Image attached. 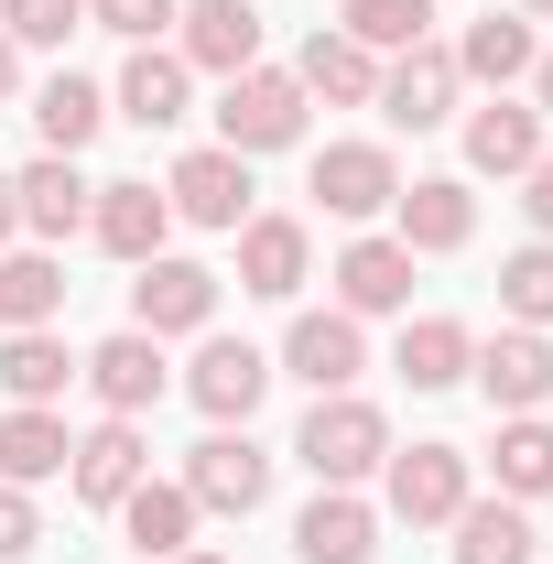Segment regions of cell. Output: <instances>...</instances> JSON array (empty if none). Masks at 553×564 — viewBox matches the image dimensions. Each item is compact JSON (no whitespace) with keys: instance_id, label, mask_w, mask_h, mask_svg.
Here are the masks:
<instances>
[{"instance_id":"cell-1","label":"cell","mask_w":553,"mask_h":564,"mask_svg":"<svg viewBox=\"0 0 553 564\" xmlns=\"http://www.w3.org/2000/svg\"><path fill=\"white\" fill-rule=\"evenodd\" d=\"M293 456L315 467V489H358V478H380V456H391V413L380 402H358V391H326L304 434H293Z\"/></svg>"},{"instance_id":"cell-2","label":"cell","mask_w":553,"mask_h":564,"mask_svg":"<svg viewBox=\"0 0 553 564\" xmlns=\"http://www.w3.org/2000/svg\"><path fill=\"white\" fill-rule=\"evenodd\" d=\"M304 87H293V66H239L228 87H217V141L239 152V163H261V152H282V141H304Z\"/></svg>"},{"instance_id":"cell-3","label":"cell","mask_w":553,"mask_h":564,"mask_svg":"<svg viewBox=\"0 0 553 564\" xmlns=\"http://www.w3.org/2000/svg\"><path fill=\"white\" fill-rule=\"evenodd\" d=\"M380 499H391V521H413V532L456 521V510H467V445H445V434L391 445V456H380Z\"/></svg>"},{"instance_id":"cell-4","label":"cell","mask_w":553,"mask_h":564,"mask_svg":"<svg viewBox=\"0 0 553 564\" xmlns=\"http://www.w3.org/2000/svg\"><path fill=\"white\" fill-rule=\"evenodd\" d=\"M185 499H196V510H217V521H250V510L272 499V456L250 445V423H217L207 445L185 456Z\"/></svg>"},{"instance_id":"cell-5","label":"cell","mask_w":553,"mask_h":564,"mask_svg":"<svg viewBox=\"0 0 553 564\" xmlns=\"http://www.w3.org/2000/svg\"><path fill=\"white\" fill-rule=\"evenodd\" d=\"M304 196L358 228V217H380L391 196H402V163H391V141H326L315 174H304Z\"/></svg>"},{"instance_id":"cell-6","label":"cell","mask_w":553,"mask_h":564,"mask_svg":"<svg viewBox=\"0 0 553 564\" xmlns=\"http://www.w3.org/2000/svg\"><path fill=\"white\" fill-rule=\"evenodd\" d=\"M131 326L141 337H207L217 326V272L207 261H141V282H131Z\"/></svg>"},{"instance_id":"cell-7","label":"cell","mask_w":553,"mask_h":564,"mask_svg":"<svg viewBox=\"0 0 553 564\" xmlns=\"http://www.w3.org/2000/svg\"><path fill=\"white\" fill-rule=\"evenodd\" d=\"M456 87H467L456 55H445V44H413V55L380 66V98H369V109H380L391 131H445V120H456Z\"/></svg>"},{"instance_id":"cell-8","label":"cell","mask_w":553,"mask_h":564,"mask_svg":"<svg viewBox=\"0 0 553 564\" xmlns=\"http://www.w3.org/2000/svg\"><path fill=\"white\" fill-rule=\"evenodd\" d=\"M163 207L185 217V228H250V163L228 152V141H207V152H185L174 163V185H163Z\"/></svg>"},{"instance_id":"cell-9","label":"cell","mask_w":553,"mask_h":564,"mask_svg":"<svg viewBox=\"0 0 553 564\" xmlns=\"http://www.w3.org/2000/svg\"><path fill=\"white\" fill-rule=\"evenodd\" d=\"M467 380L488 391V413H543L553 402V337L543 326H499V337L467 358Z\"/></svg>"},{"instance_id":"cell-10","label":"cell","mask_w":553,"mask_h":564,"mask_svg":"<svg viewBox=\"0 0 553 564\" xmlns=\"http://www.w3.org/2000/svg\"><path fill=\"white\" fill-rule=\"evenodd\" d=\"M76 380L98 391V413L141 423L152 402H163V380H174V369H163V337H141V326H120L109 348H87V358H76Z\"/></svg>"},{"instance_id":"cell-11","label":"cell","mask_w":553,"mask_h":564,"mask_svg":"<svg viewBox=\"0 0 553 564\" xmlns=\"http://www.w3.org/2000/svg\"><path fill=\"white\" fill-rule=\"evenodd\" d=\"M272 380H282V369L250 348V337H207L196 369H185V391H196V413H207V423H250L261 402H272Z\"/></svg>"},{"instance_id":"cell-12","label":"cell","mask_w":553,"mask_h":564,"mask_svg":"<svg viewBox=\"0 0 553 564\" xmlns=\"http://www.w3.org/2000/svg\"><path fill=\"white\" fill-rule=\"evenodd\" d=\"M282 369L326 402V391H358V369H369V337H358V315H293V337H282Z\"/></svg>"},{"instance_id":"cell-13","label":"cell","mask_w":553,"mask_h":564,"mask_svg":"<svg viewBox=\"0 0 553 564\" xmlns=\"http://www.w3.org/2000/svg\"><path fill=\"white\" fill-rule=\"evenodd\" d=\"M174 33H185L174 55H185L196 76H239V66H261V11H250V0H185V11H174Z\"/></svg>"},{"instance_id":"cell-14","label":"cell","mask_w":553,"mask_h":564,"mask_svg":"<svg viewBox=\"0 0 553 564\" xmlns=\"http://www.w3.org/2000/svg\"><path fill=\"white\" fill-rule=\"evenodd\" d=\"M66 478H76V499L87 510H120V499L152 478V445H141V423H98V434H76V456H66Z\"/></svg>"},{"instance_id":"cell-15","label":"cell","mask_w":553,"mask_h":564,"mask_svg":"<svg viewBox=\"0 0 553 564\" xmlns=\"http://www.w3.org/2000/svg\"><path fill=\"white\" fill-rule=\"evenodd\" d=\"M185 98H196V66L163 55V44H131V66H120V87H109V120H131V131H174Z\"/></svg>"},{"instance_id":"cell-16","label":"cell","mask_w":553,"mask_h":564,"mask_svg":"<svg viewBox=\"0 0 553 564\" xmlns=\"http://www.w3.org/2000/svg\"><path fill=\"white\" fill-rule=\"evenodd\" d=\"M391 217H402L391 239H402L413 261H434V250H467V239H478V196H467L456 174H423V185H402V196H391Z\"/></svg>"},{"instance_id":"cell-17","label":"cell","mask_w":553,"mask_h":564,"mask_svg":"<svg viewBox=\"0 0 553 564\" xmlns=\"http://www.w3.org/2000/svg\"><path fill=\"white\" fill-rule=\"evenodd\" d=\"M87 239H98V250H109V261H163V239H174V207H163V196H152V185H98V196H87Z\"/></svg>"},{"instance_id":"cell-18","label":"cell","mask_w":553,"mask_h":564,"mask_svg":"<svg viewBox=\"0 0 553 564\" xmlns=\"http://www.w3.org/2000/svg\"><path fill=\"white\" fill-rule=\"evenodd\" d=\"M380 554V510L358 489H315L304 521H293V564H369Z\"/></svg>"},{"instance_id":"cell-19","label":"cell","mask_w":553,"mask_h":564,"mask_svg":"<svg viewBox=\"0 0 553 564\" xmlns=\"http://www.w3.org/2000/svg\"><path fill=\"white\" fill-rule=\"evenodd\" d=\"M315 272V239H304V217H250L239 228V293H261V304H293Z\"/></svg>"},{"instance_id":"cell-20","label":"cell","mask_w":553,"mask_h":564,"mask_svg":"<svg viewBox=\"0 0 553 564\" xmlns=\"http://www.w3.org/2000/svg\"><path fill=\"white\" fill-rule=\"evenodd\" d=\"M445 55H456V76H467V87L510 98V87L532 76V55H543V44H532V11H488V22H467V44H445Z\"/></svg>"},{"instance_id":"cell-21","label":"cell","mask_w":553,"mask_h":564,"mask_svg":"<svg viewBox=\"0 0 553 564\" xmlns=\"http://www.w3.org/2000/svg\"><path fill=\"white\" fill-rule=\"evenodd\" d=\"M413 304V250L402 239H347L337 250V315H402Z\"/></svg>"},{"instance_id":"cell-22","label":"cell","mask_w":553,"mask_h":564,"mask_svg":"<svg viewBox=\"0 0 553 564\" xmlns=\"http://www.w3.org/2000/svg\"><path fill=\"white\" fill-rule=\"evenodd\" d=\"M11 196H22V228H33V239H76L98 185L76 174V152H33V163L11 174Z\"/></svg>"},{"instance_id":"cell-23","label":"cell","mask_w":553,"mask_h":564,"mask_svg":"<svg viewBox=\"0 0 553 564\" xmlns=\"http://www.w3.org/2000/svg\"><path fill=\"white\" fill-rule=\"evenodd\" d=\"M196 499H185V478H141L131 499H120V532H131V554L141 564H174V554H196Z\"/></svg>"},{"instance_id":"cell-24","label":"cell","mask_w":553,"mask_h":564,"mask_svg":"<svg viewBox=\"0 0 553 564\" xmlns=\"http://www.w3.org/2000/svg\"><path fill=\"white\" fill-rule=\"evenodd\" d=\"M532 163H543V109H521V98H488L478 120H467V174L521 185Z\"/></svg>"},{"instance_id":"cell-25","label":"cell","mask_w":553,"mask_h":564,"mask_svg":"<svg viewBox=\"0 0 553 564\" xmlns=\"http://www.w3.org/2000/svg\"><path fill=\"white\" fill-rule=\"evenodd\" d=\"M293 87H304V98H337V109H369V98H380V55L315 22V33H304V55H293Z\"/></svg>"},{"instance_id":"cell-26","label":"cell","mask_w":553,"mask_h":564,"mask_svg":"<svg viewBox=\"0 0 553 564\" xmlns=\"http://www.w3.org/2000/svg\"><path fill=\"white\" fill-rule=\"evenodd\" d=\"M66 456H76V434L44 413V402H11V413H0V478H11V489L66 478Z\"/></svg>"},{"instance_id":"cell-27","label":"cell","mask_w":553,"mask_h":564,"mask_svg":"<svg viewBox=\"0 0 553 564\" xmlns=\"http://www.w3.org/2000/svg\"><path fill=\"white\" fill-rule=\"evenodd\" d=\"M445 532H456V564H532V554H543V543H532V510H521V499H467V510H456Z\"/></svg>"},{"instance_id":"cell-28","label":"cell","mask_w":553,"mask_h":564,"mask_svg":"<svg viewBox=\"0 0 553 564\" xmlns=\"http://www.w3.org/2000/svg\"><path fill=\"white\" fill-rule=\"evenodd\" d=\"M33 131H44V152H87V141L109 131V87L98 76H44V98H33Z\"/></svg>"},{"instance_id":"cell-29","label":"cell","mask_w":553,"mask_h":564,"mask_svg":"<svg viewBox=\"0 0 553 564\" xmlns=\"http://www.w3.org/2000/svg\"><path fill=\"white\" fill-rule=\"evenodd\" d=\"M467 358H478V337H467L456 315H413V326H402V348H391V369H402L413 391H456V380H467Z\"/></svg>"},{"instance_id":"cell-30","label":"cell","mask_w":553,"mask_h":564,"mask_svg":"<svg viewBox=\"0 0 553 564\" xmlns=\"http://www.w3.org/2000/svg\"><path fill=\"white\" fill-rule=\"evenodd\" d=\"M66 380H76V358H66L55 326H11V337H0V391H11V402H44V413H55Z\"/></svg>"},{"instance_id":"cell-31","label":"cell","mask_w":553,"mask_h":564,"mask_svg":"<svg viewBox=\"0 0 553 564\" xmlns=\"http://www.w3.org/2000/svg\"><path fill=\"white\" fill-rule=\"evenodd\" d=\"M66 315V261L55 250H0V326H55Z\"/></svg>"},{"instance_id":"cell-32","label":"cell","mask_w":553,"mask_h":564,"mask_svg":"<svg viewBox=\"0 0 553 564\" xmlns=\"http://www.w3.org/2000/svg\"><path fill=\"white\" fill-rule=\"evenodd\" d=\"M488 467H499V489H510V499H543L553 489V423L543 413H510V423H499V445H488Z\"/></svg>"},{"instance_id":"cell-33","label":"cell","mask_w":553,"mask_h":564,"mask_svg":"<svg viewBox=\"0 0 553 564\" xmlns=\"http://www.w3.org/2000/svg\"><path fill=\"white\" fill-rule=\"evenodd\" d=\"M337 33L369 55H413V44H434V0H347Z\"/></svg>"},{"instance_id":"cell-34","label":"cell","mask_w":553,"mask_h":564,"mask_svg":"<svg viewBox=\"0 0 553 564\" xmlns=\"http://www.w3.org/2000/svg\"><path fill=\"white\" fill-rule=\"evenodd\" d=\"M499 315L510 326H553V239H532V250L499 261Z\"/></svg>"},{"instance_id":"cell-35","label":"cell","mask_w":553,"mask_h":564,"mask_svg":"<svg viewBox=\"0 0 553 564\" xmlns=\"http://www.w3.org/2000/svg\"><path fill=\"white\" fill-rule=\"evenodd\" d=\"M0 33L11 44H66V33H87V0H0Z\"/></svg>"},{"instance_id":"cell-36","label":"cell","mask_w":553,"mask_h":564,"mask_svg":"<svg viewBox=\"0 0 553 564\" xmlns=\"http://www.w3.org/2000/svg\"><path fill=\"white\" fill-rule=\"evenodd\" d=\"M87 22L120 33V44H163L174 33V0H87Z\"/></svg>"},{"instance_id":"cell-37","label":"cell","mask_w":553,"mask_h":564,"mask_svg":"<svg viewBox=\"0 0 553 564\" xmlns=\"http://www.w3.org/2000/svg\"><path fill=\"white\" fill-rule=\"evenodd\" d=\"M33 543H44V521H33V499H22L11 478H0V564H22Z\"/></svg>"},{"instance_id":"cell-38","label":"cell","mask_w":553,"mask_h":564,"mask_svg":"<svg viewBox=\"0 0 553 564\" xmlns=\"http://www.w3.org/2000/svg\"><path fill=\"white\" fill-rule=\"evenodd\" d=\"M521 217H532V239H553V152L521 174Z\"/></svg>"},{"instance_id":"cell-39","label":"cell","mask_w":553,"mask_h":564,"mask_svg":"<svg viewBox=\"0 0 553 564\" xmlns=\"http://www.w3.org/2000/svg\"><path fill=\"white\" fill-rule=\"evenodd\" d=\"M22 239V196H11V174H0V250Z\"/></svg>"},{"instance_id":"cell-40","label":"cell","mask_w":553,"mask_h":564,"mask_svg":"<svg viewBox=\"0 0 553 564\" xmlns=\"http://www.w3.org/2000/svg\"><path fill=\"white\" fill-rule=\"evenodd\" d=\"M532 109L553 120V55H532Z\"/></svg>"},{"instance_id":"cell-41","label":"cell","mask_w":553,"mask_h":564,"mask_svg":"<svg viewBox=\"0 0 553 564\" xmlns=\"http://www.w3.org/2000/svg\"><path fill=\"white\" fill-rule=\"evenodd\" d=\"M11 87H22V44L0 33V98H11Z\"/></svg>"},{"instance_id":"cell-42","label":"cell","mask_w":553,"mask_h":564,"mask_svg":"<svg viewBox=\"0 0 553 564\" xmlns=\"http://www.w3.org/2000/svg\"><path fill=\"white\" fill-rule=\"evenodd\" d=\"M521 11H532V22H553V0H521Z\"/></svg>"},{"instance_id":"cell-43","label":"cell","mask_w":553,"mask_h":564,"mask_svg":"<svg viewBox=\"0 0 553 564\" xmlns=\"http://www.w3.org/2000/svg\"><path fill=\"white\" fill-rule=\"evenodd\" d=\"M174 564H228V554H174Z\"/></svg>"}]
</instances>
